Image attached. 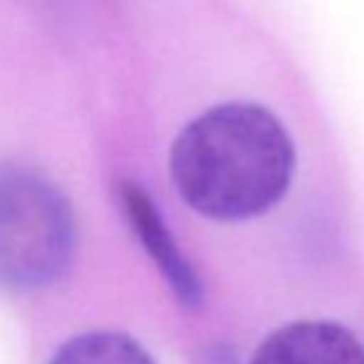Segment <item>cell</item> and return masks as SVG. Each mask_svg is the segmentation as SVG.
<instances>
[{
    "mask_svg": "<svg viewBox=\"0 0 364 364\" xmlns=\"http://www.w3.org/2000/svg\"><path fill=\"white\" fill-rule=\"evenodd\" d=\"M168 166L178 196L193 211L233 223L280 203L295 173V146L268 109L230 102L183 127Z\"/></svg>",
    "mask_w": 364,
    "mask_h": 364,
    "instance_id": "1",
    "label": "cell"
},
{
    "mask_svg": "<svg viewBox=\"0 0 364 364\" xmlns=\"http://www.w3.org/2000/svg\"><path fill=\"white\" fill-rule=\"evenodd\" d=\"M75 240L73 208L48 176L0 166V290L53 285L70 268Z\"/></svg>",
    "mask_w": 364,
    "mask_h": 364,
    "instance_id": "2",
    "label": "cell"
},
{
    "mask_svg": "<svg viewBox=\"0 0 364 364\" xmlns=\"http://www.w3.org/2000/svg\"><path fill=\"white\" fill-rule=\"evenodd\" d=\"M119 201L124 208V216L129 220L132 230L139 238L141 248L149 258L156 263L159 273L168 283V288L176 295V300L188 310H198L203 305V283L198 278L196 268L188 263L183 250L178 248L176 238L168 230L166 220L161 218L156 203L151 196L134 181L119 183Z\"/></svg>",
    "mask_w": 364,
    "mask_h": 364,
    "instance_id": "3",
    "label": "cell"
},
{
    "mask_svg": "<svg viewBox=\"0 0 364 364\" xmlns=\"http://www.w3.org/2000/svg\"><path fill=\"white\" fill-rule=\"evenodd\" d=\"M250 364H364V342L335 320H297L273 330Z\"/></svg>",
    "mask_w": 364,
    "mask_h": 364,
    "instance_id": "4",
    "label": "cell"
},
{
    "mask_svg": "<svg viewBox=\"0 0 364 364\" xmlns=\"http://www.w3.org/2000/svg\"><path fill=\"white\" fill-rule=\"evenodd\" d=\"M50 364H156L134 337L124 332H85L68 340Z\"/></svg>",
    "mask_w": 364,
    "mask_h": 364,
    "instance_id": "5",
    "label": "cell"
}]
</instances>
